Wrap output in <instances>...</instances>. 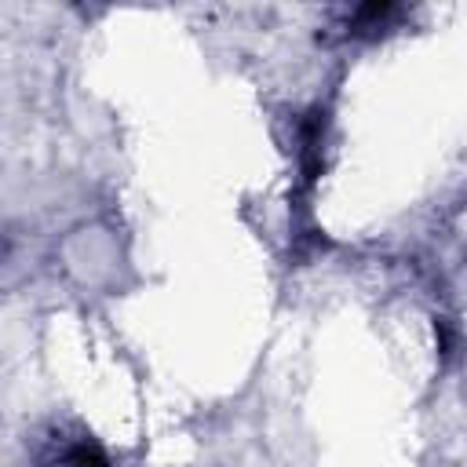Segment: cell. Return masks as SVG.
<instances>
[{"mask_svg":"<svg viewBox=\"0 0 467 467\" xmlns=\"http://www.w3.org/2000/svg\"><path fill=\"white\" fill-rule=\"evenodd\" d=\"M47 467H113V463H109V456H106L95 441L80 438V441L62 445V449H58V456H55Z\"/></svg>","mask_w":467,"mask_h":467,"instance_id":"1","label":"cell"}]
</instances>
